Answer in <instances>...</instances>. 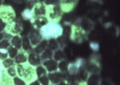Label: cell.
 I'll return each mask as SVG.
<instances>
[{
    "label": "cell",
    "mask_w": 120,
    "mask_h": 85,
    "mask_svg": "<svg viewBox=\"0 0 120 85\" xmlns=\"http://www.w3.org/2000/svg\"><path fill=\"white\" fill-rule=\"evenodd\" d=\"M44 65L48 71H50L55 70L57 68V63L54 61L52 60L45 62L44 63Z\"/></svg>",
    "instance_id": "cell-1"
},
{
    "label": "cell",
    "mask_w": 120,
    "mask_h": 85,
    "mask_svg": "<svg viewBox=\"0 0 120 85\" xmlns=\"http://www.w3.org/2000/svg\"><path fill=\"white\" fill-rule=\"evenodd\" d=\"M29 62L32 65H37L40 63V59L38 56L34 54H30L29 57Z\"/></svg>",
    "instance_id": "cell-2"
},
{
    "label": "cell",
    "mask_w": 120,
    "mask_h": 85,
    "mask_svg": "<svg viewBox=\"0 0 120 85\" xmlns=\"http://www.w3.org/2000/svg\"><path fill=\"white\" fill-rule=\"evenodd\" d=\"M61 75L59 73H53L49 74V79L52 82L56 84L59 82L60 80Z\"/></svg>",
    "instance_id": "cell-3"
},
{
    "label": "cell",
    "mask_w": 120,
    "mask_h": 85,
    "mask_svg": "<svg viewBox=\"0 0 120 85\" xmlns=\"http://www.w3.org/2000/svg\"><path fill=\"white\" fill-rule=\"evenodd\" d=\"M12 45L15 46L16 48L18 49L21 48V40L19 36L14 37L12 40Z\"/></svg>",
    "instance_id": "cell-4"
},
{
    "label": "cell",
    "mask_w": 120,
    "mask_h": 85,
    "mask_svg": "<svg viewBox=\"0 0 120 85\" xmlns=\"http://www.w3.org/2000/svg\"><path fill=\"white\" fill-rule=\"evenodd\" d=\"M47 44V42L46 40H44L42 41L41 44L35 48L36 52L37 53H40L45 49Z\"/></svg>",
    "instance_id": "cell-5"
},
{
    "label": "cell",
    "mask_w": 120,
    "mask_h": 85,
    "mask_svg": "<svg viewBox=\"0 0 120 85\" xmlns=\"http://www.w3.org/2000/svg\"><path fill=\"white\" fill-rule=\"evenodd\" d=\"M98 77L96 75H93L90 77L87 83V85H97Z\"/></svg>",
    "instance_id": "cell-6"
},
{
    "label": "cell",
    "mask_w": 120,
    "mask_h": 85,
    "mask_svg": "<svg viewBox=\"0 0 120 85\" xmlns=\"http://www.w3.org/2000/svg\"><path fill=\"white\" fill-rule=\"evenodd\" d=\"M23 48L26 51H28L30 49V42L27 37H25L23 40Z\"/></svg>",
    "instance_id": "cell-7"
},
{
    "label": "cell",
    "mask_w": 120,
    "mask_h": 85,
    "mask_svg": "<svg viewBox=\"0 0 120 85\" xmlns=\"http://www.w3.org/2000/svg\"><path fill=\"white\" fill-rule=\"evenodd\" d=\"M15 62L16 63H19L26 62V58L24 55L22 54H20L17 55L16 58Z\"/></svg>",
    "instance_id": "cell-8"
},
{
    "label": "cell",
    "mask_w": 120,
    "mask_h": 85,
    "mask_svg": "<svg viewBox=\"0 0 120 85\" xmlns=\"http://www.w3.org/2000/svg\"><path fill=\"white\" fill-rule=\"evenodd\" d=\"M52 56V52L51 50H46L42 55V58L43 59L51 58Z\"/></svg>",
    "instance_id": "cell-9"
},
{
    "label": "cell",
    "mask_w": 120,
    "mask_h": 85,
    "mask_svg": "<svg viewBox=\"0 0 120 85\" xmlns=\"http://www.w3.org/2000/svg\"><path fill=\"white\" fill-rule=\"evenodd\" d=\"M49 47L51 50H55L58 48V45L55 40H51L49 41Z\"/></svg>",
    "instance_id": "cell-10"
},
{
    "label": "cell",
    "mask_w": 120,
    "mask_h": 85,
    "mask_svg": "<svg viewBox=\"0 0 120 85\" xmlns=\"http://www.w3.org/2000/svg\"><path fill=\"white\" fill-rule=\"evenodd\" d=\"M8 53L9 54L10 57L13 58L16 55L17 53V50L15 48L10 47L8 50Z\"/></svg>",
    "instance_id": "cell-11"
},
{
    "label": "cell",
    "mask_w": 120,
    "mask_h": 85,
    "mask_svg": "<svg viewBox=\"0 0 120 85\" xmlns=\"http://www.w3.org/2000/svg\"><path fill=\"white\" fill-rule=\"evenodd\" d=\"M63 57V54L61 51H58L55 53L54 58L56 60H59Z\"/></svg>",
    "instance_id": "cell-12"
},
{
    "label": "cell",
    "mask_w": 120,
    "mask_h": 85,
    "mask_svg": "<svg viewBox=\"0 0 120 85\" xmlns=\"http://www.w3.org/2000/svg\"><path fill=\"white\" fill-rule=\"evenodd\" d=\"M3 64L6 67H9L10 66L13 65V61L11 59H6L3 62Z\"/></svg>",
    "instance_id": "cell-13"
},
{
    "label": "cell",
    "mask_w": 120,
    "mask_h": 85,
    "mask_svg": "<svg viewBox=\"0 0 120 85\" xmlns=\"http://www.w3.org/2000/svg\"><path fill=\"white\" fill-rule=\"evenodd\" d=\"M9 45V42L7 40H3L0 42V49H5Z\"/></svg>",
    "instance_id": "cell-14"
},
{
    "label": "cell",
    "mask_w": 120,
    "mask_h": 85,
    "mask_svg": "<svg viewBox=\"0 0 120 85\" xmlns=\"http://www.w3.org/2000/svg\"><path fill=\"white\" fill-rule=\"evenodd\" d=\"M39 81L42 85H48L49 84L48 79L45 76H43L40 78Z\"/></svg>",
    "instance_id": "cell-15"
},
{
    "label": "cell",
    "mask_w": 120,
    "mask_h": 85,
    "mask_svg": "<svg viewBox=\"0 0 120 85\" xmlns=\"http://www.w3.org/2000/svg\"><path fill=\"white\" fill-rule=\"evenodd\" d=\"M37 75L38 76H40L42 74L46 73V71L42 67H37Z\"/></svg>",
    "instance_id": "cell-16"
},
{
    "label": "cell",
    "mask_w": 120,
    "mask_h": 85,
    "mask_svg": "<svg viewBox=\"0 0 120 85\" xmlns=\"http://www.w3.org/2000/svg\"><path fill=\"white\" fill-rule=\"evenodd\" d=\"M14 83L16 85H25L24 82L18 77L14 78Z\"/></svg>",
    "instance_id": "cell-17"
},
{
    "label": "cell",
    "mask_w": 120,
    "mask_h": 85,
    "mask_svg": "<svg viewBox=\"0 0 120 85\" xmlns=\"http://www.w3.org/2000/svg\"><path fill=\"white\" fill-rule=\"evenodd\" d=\"M59 67L60 70L62 71H65L67 69V66L65 62H62L59 64Z\"/></svg>",
    "instance_id": "cell-18"
},
{
    "label": "cell",
    "mask_w": 120,
    "mask_h": 85,
    "mask_svg": "<svg viewBox=\"0 0 120 85\" xmlns=\"http://www.w3.org/2000/svg\"><path fill=\"white\" fill-rule=\"evenodd\" d=\"M8 72L10 75L11 76H15V74H16V71H15V68L13 67H11L8 70Z\"/></svg>",
    "instance_id": "cell-19"
},
{
    "label": "cell",
    "mask_w": 120,
    "mask_h": 85,
    "mask_svg": "<svg viewBox=\"0 0 120 85\" xmlns=\"http://www.w3.org/2000/svg\"><path fill=\"white\" fill-rule=\"evenodd\" d=\"M70 32V27L68 26H66L64 29V34L66 35H68Z\"/></svg>",
    "instance_id": "cell-20"
},
{
    "label": "cell",
    "mask_w": 120,
    "mask_h": 85,
    "mask_svg": "<svg viewBox=\"0 0 120 85\" xmlns=\"http://www.w3.org/2000/svg\"><path fill=\"white\" fill-rule=\"evenodd\" d=\"M7 54H4L0 52V58L4 59L7 58Z\"/></svg>",
    "instance_id": "cell-21"
},
{
    "label": "cell",
    "mask_w": 120,
    "mask_h": 85,
    "mask_svg": "<svg viewBox=\"0 0 120 85\" xmlns=\"http://www.w3.org/2000/svg\"><path fill=\"white\" fill-rule=\"evenodd\" d=\"M81 77H82V79H85V78L86 77V74L84 72L82 73V74H81Z\"/></svg>",
    "instance_id": "cell-22"
},
{
    "label": "cell",
    "mask_w": 120,
    "mask_h": 85,
    "mask_svg": "<svg viewBox=\"0 0 120 85\" xmlns=\"http://www.w3.org/2000/svg\"><path fill=\"white\" fill-rule=\"evenodd\" d=\"M30 85H40L38 83V82H37V81L32 83V84H30Z\"/></svg>",
    "instance_id": "cell-23"
},
{
    "label": "cell",
    "mask_w": 120,
    "mask_h": 85,
    "mask_svg": "<svg viewBox=\"0 0 120 85\" xmlns=\"http://www.w3.org/2000/svg\"><path fill=\"white\" fill-rule=\"evenodd\" d=\"M3 38V35L2 34L0 33V40H1L2 38Z\"/></svg>",
    "instance_id": "cell-24"
},
{
    "label": "cell",
    "mask_w": 120,
    "mask_h": 85,
    "mask_svg": "<svg viewBox=\"0 0 120 85\" xmlns=\"http://www.w3.org/2000/svg\"><path fill=\"white\" fill-rule=\"evenodd\" d=\"M59 85H67L66 84H65L64 82H62L60 83V84H59Z\"/></svg>",
    "instance_id": "cell-25"
}]
</instances>
